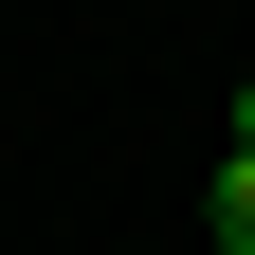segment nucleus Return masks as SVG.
I'll list each match as a JSON object with an SVG mask.
<instances>
[{
    "mask_svg": "<svg viewBox=\"0 0 255 255\" xmlns=\"http://www.w3.org/2000/svg\"><path fill=\"white\" fill-rule=\"evenodd\" d=\"M201 219H219V255H255V146L219 164V201H201Z\"/></svg>",
    "mask_w": 255,
    "mask_h": 255,
    "instance_id": "f257e3e1",
    "label": "nucleus"
},
{
    "mask_svg": "<svg viewBox=\"0 0 255 255\" xmlns=\"http://www.w3.org/2000/svg\"><path fill=\"white\" fill-rule=\"evenodd\" d=\"M237 146H255V73H237Z\"/></svg>",
    "mask_w": 255,
    "mask_h": 255,
    "instance_id": "f03ea898",
    "label": "nucleus"
}]
</instances>
